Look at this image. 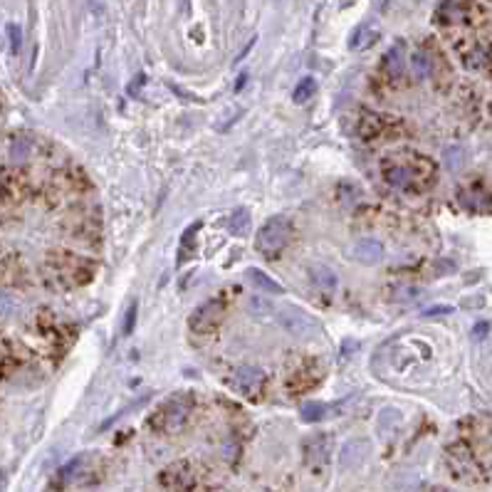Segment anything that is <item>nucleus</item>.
<instances>
[{
	"label": "nucleus",
	"instance_id": "1",
	"mask_svg": "<svg viewBox=\"0 0 492 492\" xmlns=\"http://www.w3.org/2000/svg\"><path fill=\"white\" fill-rule=\"evenodd\" d=\"M292 240V223L285 215H275L257 232V240H255V250L267 257V260H275L280 253L289 245Z\"/></svg>",
	"mask_w": 492,
	"mask_h": 492
},
{
	"label": "nucleus",
	"instance_id": "2",
	"mask_svg": "<svg viewBox=\"0 0 492 492\" xmlns=\"http://www.w3.org/2000/svg\"><path fill=\"white\" fill-rule=\"evenodd\" d=\"M230 384L240 396H245V398H250V401L257 403V401H262V396H265L267 376H265V371H260V368H255V366H240L232 371Z\"/></svg>",
	"mask_w": 492,
	"mask_h": 492
},
{
	"label": "nucleus",
	"instance_id": "3",
	"mask_svg": "<svg viewBox=\"0 0 492 492\" xmlns=\"http://www.w3.org/2000/svg\"><path fill=\"white\" fill-rule=\"evenodd\" d=\"M223 312H226V297L218 294V297H210L208 302H203L201 307L193 309V314L188 317V327L196 334H208L213 332L223 319Z\"/></svg>",
	"mask_w": 492,
	"mask_h": 492
},
{
	"label": "nucleus",
	"instance_id": "4",
	"mask_svg": "<svg viewBox=\"0 0 492 492\" xmlns=\"http://www.w3.org/2000/svg\"><path fill=\"white\" fill-rule=\"evenodd\" d=\"M280 324H282L292 337H297V339H312V337L319 334L317 322H314L307 312L297 309V307L292 305H282V309H280Z\"/></svg>",
	"mask_w": 492,
	"mask_h": 492
},
{
	"label": "nucleus",
	"instance_id": "5",
	"mask_svg": "<svg viewBox=\"0 0 492 492\" xmlns=\"http://www.w3.org/2000/svg\"><path fill=\"white\" fill-rule=\"evenodd\" d=\"M188 413H191V398L176 396L173 401H169L159 413H156V425L169 430V433H176V430L183 425V421L188 418Z\"/></svg>",
	"mask_w": 492,
	"mask_h": 492
},
{
	"label": "nucleus",
	"instance_id": "6",
	"mask_svg": "<svg viewBox=\"0 0 492 492\" xmlns=\"http://www.w3.org/2000/svg\"><path fill=\"white\" fill-rule=\"evenodd\" d=\"M305 455H307V465H309L314 473H322L327 468V460L332 455V441L329 436H312L309 441L305 443Z\"/></svg>",
	"mask_w": 492,
	"mask_h": 492
},
{
	"label": "nucleus",
	"instance_id": "7",
	"mask_svg": "<svg viewBox=\"0 0 492 492\" xmlns=\"http://www.w3.org/2000/svg\"><path fill=\"white\" fill-rule=\"evenodd\" d=\"M309 280L314 282V287L327 289V292H332L337 287V275L327 265H309Z\"/></svg>",
	"mask_w": 492,
	"mask_h": 492
},
{
	"label": "nucleus",
	"instance_id": "8",
	"mask_svg": "<svg viewBox=\"0 0 492 492\" xmlns=\"http://www.w3.org/2000/svg\"><path fill=\"white\" fill-rule=\"evenodd\" d=\"M248 278H250V282H253L255 287L265 289V292H272V294H282L285 292V289L280 287V285L275 282L270 275H265V272L257 270V267H248Z\"/></svg>",
	"mask_w": 492,
	"mask_h": 492
},
{
	"label": "nucleus",
	"instance_id": "9",
	"mask_svg": "<svg viewBox=\"0 0 492 492\" xmlns=\"http://www.w3.org/2000/svg\"><path fill=\"white\" fill-rule=\"evenodd\" d=\"M228 228H230L232 235H245L250 230V213L245 208L232 210L230 221H228Z\"/></svg>",
	"mask_w": 492,
	"mask_h": 492
},
{
	"label": "nucleus",
	"instance_id": "10",
	"mask_svg": "<svg viewBox=\"0 0 492 492\" xmlns=\"http://www.w3.org/2000/svg\"><path fill=\"white\" fill-rule=\"evenodd\" d=\"M314 92H317V82H314V77H305L300 85L294 87L292 99L297 104H302V102H307V99H312V96H314Z\"/></svg>",
	"mask_w": 492,
	"mask_h": 492
},
{
	"label": "nucleus",
	"instance_id": "11",
	"mask_svg": "<svg viewBox=\"0 0 492 492\" xmlns=\"http://www.w3.org/2000/svg\"><path fill=\"white\" fill-rule=\"evenodd\" d=\"M357 255L362 257L364 262H368V265H371V262H376L381 255H384V250H381L379 243H373V240H364L362 245H357Z\"/></svg>",
	"mask_w": 492,
	"mask_h": 492
},
{
	"label": "nucleus",
	"instance_id": "12",
	"mask_svg": "<svg viewBox=\"0 0 492 492\" xmlns=\"http://www.w3.org/2000/svg\"><path fill=\"white\" fill-rule=\"evenodd\" d=\"M401 45H396L393 50L386 55V69H389L393 77H398L401 74V69H403V57H401Z\"/></svg>",
	"mask_w": 492,
	"mask_h": 492
},
{
	"label": "nucleus",
	"instance_id": "13",
	"mask_svg": "<svg viewBox=\"0 0 492 492\" xmlns=\"http://www.w3.org/2000/svg\"><path fill=\"white\" fill-rule=\"evenodd\" d=\"M324 413H327V408H324L322 403H305V406H302V421L314 423V421L324 418Z\"/></svg>",
	"mask_w": 492,
	"mask_h": 492
},
{
	"label": "nucleus",
	"instance_id": "14",
	"mask_svg": "<svg viewBox=\"0 0 492 492\" xmlns=\"http://www.w3.org/2000/svg\"><path fill=\"white\" fill-rule=\"evenodd\" d=\"M248 309L253 312L255 317H262V314H270L272 305H270V300H265V297H250V300H248Z\"/></svg>",
	"mask_w": 492,
	"mask_h": 492
},
{
	"label": "nucleus",
	"instance_id": "15",
	"mask_svg": "<svg viewBox=\"0 0 492 492\" xmlns=\"http://www.w3.org/2000/svg\"><path fill=\"white\" fill-rule=\"evenodd\" d=\"M201 228H203V223H201V221H198V223H193V226L188 228V230L181 235V245H186L188 250H193V245H196V240H193V235H196V232H198Z\"/></svg>",
	"mask_w": 492,
	"mask_h": 492
},
{
	"label": "nucleus",
	"instance_id": "16",
	"mask_svg": "<svg viewBox=\"0 0 492 492\" xmlns=\"http://www.w3.org/2000/svg\"><path fill=\"white\" fill-rule=\"evenodd\" d=\"M136 302H131V307H129V312H126V324H124V334H131L134 332V324H136Z\"/></svg>",
	"mask_w": 492,
	"mask_h": 492
},
{
	"label": "nucleus",
	"instance_id": "17",
	"mask_svg": "<svg viewBox=\"0 0 492 492\" xmlns=\"http://www.w3.org/2000/svg\"><path fill=\"white\" fill-rule=\"evenodd\" d=\"M416 72H418L421 77H428L430 62H428V57H425V55H416Z\"/></svg>",
	"mask_w": 492,
	"mask_h": 492
},
{
	"label": "nucleus",
	"instance_id": "18",
	"mask_svg": "<svg viewBox=\"0 0 492 492\" xmlns=\"http://www.w3.org/2000/svg\"><path fill=\"white\" fill-rule=\"evenodd\" d=\"M8 33H10V40H12V50H20V42H23V35H20V28L17 25H8Z\"/></svg>",
	"mask_w": 492,
	"mask_h": 492
},
{
	"label": "nucleus",
	"instance_id": "19",
	"mask_svg": "<svg viewBox=\"0 0 492 492\" xmlns=\"http://www.w3.org/2000/svg\"><path fill=\"white\" fill-rule=\"evenodd\" d=\"M448 153H450V161H448V166H450L452 171H458L460 166H463V161H460V159H463V153H460V149H450V151H448Z\"/></svg>",
	"mask_w": 492,
	"mask_h": 492
},
{
	"label": "nucleus",
	"instance_id": "20",
	"mask_svg": "<svg viewBox=\"0 0 492 492\" xmlns=\"http://www.w3.org/2000/svg\"><path fill=\"white\" fill-rule=\"evenodd\" d=\"M12 312V300L6 297V294H0V314H10Z\"/></svg>",
	"mask_w": 492,
	"mask_h": 492
}]
</instances>
